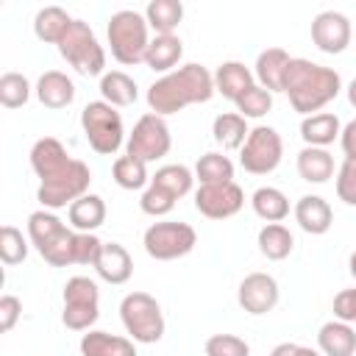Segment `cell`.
Returning a JSON list of instances; mask_svg holds the SVG:
<instances>
[{"mask_svg": "<svg viewBox=\"0 0 356 356\" xmlns=\"http://www.w3.org/2000/svg\"><path fill=\"white\" fill-rule=\"evenodd\" d=\"M31 97V83L22 72H6L0 78V103L6 108H22Z\"/></svg>", "mask_w": 356, "mask_h": 356, "instance_id": "8d00e7d4", "label": "cell"}, {"mask_svg": "<svg viewBox=\"0 0 356 356\" xmlns=\"http://www.w3.org/2000/svg\"><path fill=\"white\" fill-rule=\"evenodd\" d=\"M253 83H256V78H253V72H250L242 61H222V64L217 67V72H214V89H217L222 97L234 100V103H236Z\"/></svg>", "mask_w": 356, "mask_h": 356, "instance_id": "603a6c76", "label": "cell"}, {"mask_svg": "<svg viewBox=\"0 0 356 356\" xmlns=\"http://www.w3.org/2000/svg\"><path fill=\"white\" fill-rule=\"evenodd\" d=\"M172 147V134H170V125L164 117L147 111L136 120L134 131L128 134L125 139V153L139 159V161H156L161 156H167Z\"/></svg>", "mask_w": 356, "mask_h": 356, "instance_id": "8fae6325", "label": "cell"}, {"mask_svg": "<svg viewBox=\"0 0 356 356\" xmlns=\"http://www.w3.org/2000/svg\"><path fill=\"white\" fill-rule=\"evenodd\" d=\"M81 128L89 147L100 156H114L125 142V125L114 106L106 100H92L81 111Z\"/></svg>", "mask_w": 356, "mask_h": 356, "instance_id": "5b68a950", "label": "cell"}, {"mask_svg": "<svg viewBox=\"0 0 356 356\" xmlns=\"http://www.w3.org/2000/svg\"><path fill=\"white\" fill-rule=\"evenodd\" d=\"M195 181H200V186H211V184H231L234 181V161L222 153H203L195 164Z\"/></svg>", "mask_w": 356, "mask_h": 356, "instance_id": "836d02e7", "label": "cell"}, {"mask_svg": "<svg viewBox=\"0 0 356 356\" xmlns=\"http://www.w3.org/2000/svg\"><path fill=\"white\" fill-rule=\"evenodd\" d=\"M184 56V42L170 33V36H153L150 44H147V53H145V64L153 70V72H172L175 64L181 61Z\"/></svg>", "mask_w": 356, "mask_h": 356, "instance_id": "4316f807", "label": "cell"}, {"mask_svg": "<svg viewBox=\"0 0 356 356\" xmlns=\"http://www.w3.org/2000/svg\"><path fill=\"white\" fill-rule=\"evenodd\" d=\"M175 200L178 197H172L167 189H161L156 184H147L142 197H139V209L145 214H150V217H164V214H170L175 209Z\"/></svg>", "mask_w": 356, "mask_h": 356, "instance_id": "ab89813d", "label": "cell"}, {"mask_svg": "<svg viewBox=\"0 0 356 356\" xmlns=\"http://www.w3.org/2000/svg\"><path fill=\"white\" fill-rule=\"evenodd\" d=\"M292 56L284 50V47H267L256 56V64H253V78L259 81L261 89H267L270 95L273 92H284V72L289 67Z\"/></svg>", "mask_w": 356, "mask_h": 356, "instance_id": "ac0fdd59", "label": "cell"}, {"mask_svg": "<svg viewBox=\"0 0 356 356\" xmlns=\"http://www.w3.org/2000/svg\"><path fill=\"white\" fill-rule=\"evenodd\" d=\"M242 206H245V192L236 181L197 186V192H195V209L209 220H228Z\"/></svg>", "mask_w": 356, "mask_h": 356, "instance_id": "4fadbf2b", "label": "cell"}, {"mask_svg": "<svg viewBox=\"0 0 356 356\" xmlns=\"http://www.w3.org/2000/svg\"><path fill=\"white\" fill-rule=\"evenodd\" d=\"M256 245H259L261 256H267L270 261H284V259L292 253V248H295V236H292V231H289L286 225H281V222H267V225L259 231Z\"/></svg>", "mask_w": 356, "mask_h": 356, "instance_id": "4dcf8cb0", "label": "cell"}, {"mask_svg": "<svg viewBox=\"0 0 356 356\" xmlns=\"http://www.w3.org/2000/svg\"><path fill=\"white\" fill-rule=\"evenodd\" d=\"M284 159V139L275 128L270 125H256L250 128L242 150H239V164L250 175H267L273 172Z\"/></svg>", "mask_w": 356, "mask_h": 356, "instance_id": "7c38bea8", "label": "cell"}, {"mask_svg": "<svg viewBox=\"0 0 356 356\" xmlns=\"http://www.w3.org/2000/svg\"><path fill=\"white\" fill-rule=\"evenodd\" d=\"M89 184H92V170L81 159H72L58 175L39 184L36 200L42 203V209L56 211V209L72 206L78 197H83L89 192Z\"/></svg>", "mask_w": 356, "mask_h": 356, "instance_id": "ba28073f", "label": "cell"}, {"mask_svg": "<svg viewBox=\"0 0 356 356\" xmlns=\"http://www.w3.org/2000/svg\"><path fill=\"white\" fill-rule=\"evenodd\" d=\"M145 19L156 31V36H170L184 19V3L181 0H150L145 8Z\"/></svg>", "mask_w": 356, "mask_h": 356, "instance_id": "1f68e13d", "label": "cell"}, {"mask_svg": "<svg viewBox=\"0 0 356 356\" xmlns=\"http://www.w3.org/2000/svg\"><path fill=\"white\" fill-rule=\"evenodd\" d=\"M339 134H342L339 117L331 111H320L300 120V139L309 147H328L334 145V139H339Z\"/></svg>", "mask_w": 356, "mask_h": 356, "instance_id": "cb8c5ba5", "label": "cell"}, {"mask_svg": "<svg viewBox=\"0 0 356 356\" xmlns=\"http://www.w3.org/2000/svg\"><path fill=\"white\" fill-rule=\"evenodd\" d=\"M70 161L72 159H70L67 147L56 136H42L31 147V167L39 175V184L47 181V178H53V175H58Z\"/></svg>", "mask_w": 356, "mask_h": 356, "instance_id": "2e32d148", "label": "cell"}, {"mask_svg": "<svg viewBox=\"0 0 356 356\" xmlns=\"http://www.w3.org/2000/svg\"><path fill=\"white\" fill-rule=\"evenodd\" d=\"M100 95L108 106L120 108V106H134L139 97V89L128 72L111 70V72H103V78H100Z\"/></svg>", "mask_w": 356, "mask_h": 356, "instance_id": "f546056e", "label": "cell"}, {"mask_svg": "<svg viewBox=\"0 0 356 356\" xmlns=\"http://www.w3.org/2000/svg\"><path fill=\"white\" fill-rule=\"evenodd\" d=\"M250 206L264 222H281L289 214V197L275 186H259L250 195Z\"/></svg>", "mask_w": 356, "mask_h": 356, "instance_id": "d6a6232c", "label": "cell"}, {"mask_svg": "<svg viewBox=\"0 0 356 356\" xmlns=\"http://www.w3.org/2000/svg\"><path fill=\"white\" fill-rule=\"evenodd\" d=\"M348 267H350V275L356 278V250L350 253V259H348Z\"/></svg>", "mask_w": 356, "mask_h": 356, "instance_id": "681fc988", "label": "cell"}, {"mask_svg": "<svg viewBox=\"0 0 356 356\" xmlns=\"http://www.w3.org/2000/svg\"><path fill=\"white\" fill-rule=\"evenodd\" d=\"M150 184L167 189L172 197H184L192 192V184H195V172L186 167V164H164L156 170V175L150 178Z\"/></svg>", "mask_w": 356, "mask_h": 356, "instance_id": "d590c367", "label": "cell"}, {"mask_svg": "<svg viewBox=\"0 0 356 356\" xmlns=\"http://www.w3.org/2000/svg\"><path fill=\"white\" fill-rule=\"evenodd\" d=\"M337 197L348 206H356V159H345L337 170Z\"/></svg>", "mask_w": 356, "mask_h": 356, "instance_id": "b9f144b4", "label": "cell"}, {"mask_svg": "<svg viewBox=\"0 0 356 356\" xmlns=\"http://www.w3.org/2000/svg\"><path fill=\"white\" fill-rule=\"evenodd\" d=\"M203 350L206 356H250V345L236 334H211Z\"/></svg>", "mask_w": 356, "mask_h": 356, "instance_id": "60d3db41", "label": "cell"}, {"mask_svg": "<svg viewBox=\"0 0 356 356\" xmlns=\"http://www.w3.org/2000/svg\"><path fill=\"white\" fill-rule=\"evenodd\" d=\"M100 317V289L86 275H72L64 284V309L61 323L70 331H92Z\"/></svg>", "mask_w": 356, "mask_h": 356, "instance_id": "9c48e42d", "label": "cell"}, {"mask_svg": "<svg viewBox=\"0 0 356 356\" xmlns=\"http://www.w3.org/2000/svg\"><path fill=\"white\" fill-rule=\"evenodd\" d=\"M284 92L298 114L312 117L342 92V78L331 67L314 64L309 58H292L284 72Z\"/></svg>", "mask_w": 356, "mask_h": 356, "instance_id": "7a4b0ae2", "label": "cell"}, {"mask_svg": "<svg viewBox=\"0 0 356 356\" xmlns=\"http://www.w3.org/2000/svg\"><path fill=\"white\" fill-rule=\"evenodd\" d=\"M28 256V239L22 236L19 228L14 225H3L0 228V259L3 264L14 267V264H22Z\"/></svg>", "mask_w": 356, "mask_h": 356, "instance_id": "74e56055", "label": "cell"}, {"mask_svg": "<svg viewBox=\"0 0 356 356\" xmlns=\"http://www.w3.org/2000/svg\"><path fill=\"white\" fill-rule=\"evenodd\" d=\"M334 317L342 323H356V286L353 289H342L334 298Z\"/></svg>", "mask_w": 356, "mask_h": 356, "instance_id": "f6af8a7d", "label": "cell"}, {"mask_svg": "<svg viewBox=\"0 0 356 356\" xmlns=\"http://www.w3.org/2000/svg\"><path fill=\"white\" fill-rule=\"evenodd\" d=\"M350 39H353V28L342 11H320L312 19V42L317 50L337 56V53L348 50Z\"/></svg>", "mask_w": 356, "mask_h": 356, "instance_id": "9a60e30c", "label": "cell"}, {"mask_svg": "<svg viewBox=\"0 0 356 356\" xmlns=\"http://www.w3.org/2000/svg\"><path fill=\"white\" fill-rule=\"evenodd\" d=\"M72 22H75V19H72L64 8H58V6H44V8H39L36 17H33V33H36L39 42H47V44H56V47H58V42H61L64 33L72 28Z\"/></svg>", "mask_w": 356, "mask_h": 356, "instance_id": "484cf974", "label": "cell"}, {"mask_svg": "<svg viewBox=\"0 0 356 356\" xmlns=\"http://www.w3.org/2000/svg\"><path fill=\"white\" fill-rule=\"evenodd\" d=\"M67 217H70V225H72L75 231L95 234V231L106 222V200H103L100 195L86 192L83 197H78V200L70 206Z\"/></svg>", "mask_w": 356, "mask_h": 356, "instance_id": "d4e9b609", "label": "cell"}, {"mask_svg": "<svg viewBox=\"0 0 356 356\" xmlns=\"http://www.w3.org/2000/svg\"><path fill=\"white\" fill-rule=\"evenodd\" d=\"M120 320L125 325V334L134 342L153 345L164 337V314L153 295L147 292H128L120 300Z\"/></svg>", "mask_w": 356, "mask_h": 356, "instance_id": "8992f818", "label": "cell"}, {"mask_svg": "<svg viewBox=\"0 0 356 356\" xmlns=\"http://www.w3.org/2000/svg\"><path fill=\"white\" fill-rule=\"evenodd\" d=\"M270 356H323V353H320V350H314V348H306V345L278 342V345L270 350Z\"/></svg>", "mask_w": 356, "mask_h": 356, "instance_id": "bcb514c9", "label": "cell"}, {"mask_svg": "<svg viewBox=\"0 0 356 356\" xmlns=\"http://www.w3.org/2000/svg\"><path fill=\"white\" fill-rule=\"evenodd\" d=\"M214 75L203 64H184L147 86V106L159 117H170L195 103L214 97Z\"/></svg>", "mask_w": 356, "mask_h": 356, "instance_id": "6da1fadb", "label": "cell"}, {"mask_svg": "<svg viewBox=\"0 0 356 356\" xmlns=\"http://www.w3.org/2000/svg\"><path fill=\"white\" fill-rule=\"evenodd\" d=\"M147 28L150 25H147L145 14H139V11L122 8V11L111 14L108 28H106L111 56L125 67H134V64L145 61V53H147V44H150Z\"/></svg>", "mask_w": 356, "mask_h": 356, "instance_id": "277c9868", "label": "cell"}, {"mask_svg": "<svg viewBox=\"0 0 356 356\" xmlns=\"http://www.w3.org/2000/svg\"><path fill=\"white\" fill-rule=\"evenodd\" d=\"M33 92H36V100H39L44 108H53V111L67 108V106L75 100V83H72V78H70L67 72H61V70H47V72H42Z\"/></svg>", "mask_w": 356, "mask_h": 356, "instance_id": "e0dca14e", "label": "cell"}, {"mask_svg": "<svg viewBox=\"0 0 356 356\" xmlns=\"http://www.w3.org/2000/svg\"><path fill=\"white\" fill-rule=\"evenodd\" d=\"M58 53L61 58L78 72V75H100L103 78V67H106V50L97 42L95 31L89 28V22L75 19L72 28L64 33V39L58 42Z\"/></svg>", "mask_w": 356, "mask_h": 356, "instance_id": "52a82bcc", "label": "cell"}, {"mask_svg": "<svg viewBox=\"0 0 356 356\" xmlns=\"http://www.w3.org/2000/svg\"><path fill=\"white\" fill-rule=\"evenodd\" d=\"M95 270L106 284H125L134 273V261H131V253L125 250V245L103 242L100 256L95 261Z\"/></svg>", "mask_w": 356, "mask_h": 356, "instance_id": "ffe728a7", "label": "cell"}, {"mask_svg": "<svg viewBox=\"0 0 356 356\" xmlns=\"http://www.w3.org/2000/svg\"><path fill=\"white\" fill-rule=\"evenodd\" d=\"M81 356H139L131 337L108 331H86L81 337Z\"/></svg>", "mask_w": 356, "mask_h": 356, "instance_id": "7402d4cb", "label": "cell"}, {"mask_svg": "<svg viewBox=\"0 0 356 356\" xmlns=\"http://www.w3.org/2000/svg\"><path fill=\"white\" fill-rule=\"evenodd\" d=\"M248 134H250L248 120H245L239 111L217 114L214 122H211V136H214V142L222 145L225 150H242Z\"/></svg>", "mask_w": 356, "mask_h": 356, "instance_id": "83f0119b", "label": "cell"}, {"mask_svg": "<svg viewBox=\"0 0 356 356\" xmlns=\"http://www.w3.org/2000/svg\"><path fill=\"white\" fill-rule=\"evenodd\" d=\"M270 108H273V95H270L267 89H261L259 83H253V86L236 100V111H239L245 120H259V117H264Z\"/></svg>", "mask_w": 356, "mask_h": 356, "instance_id": "f35d334b", "label": "cell"}, {"mask_svg": "<svg viewBox=\"0 0 356 356\" xmlns=\"http://www.w3.org/2000/svg\"><path fill=\"white\" fill-rule=\"evenodd\" d=\"M298 175L306 184H325L334 178V156L325 147H303L298 153Z\"/></svg>", "mask_w": 356, "mask_h": 356, "instance_id": "f1b7e54d", "label": "cell"}, {"mask_svg": "<svg viewBox=\"0 0 356 356\" xmlns=\"http://www.w3.org/2000/svg\"><path fill=\"white\" fill-rule=\"evenodd\" d=\"M339 145H342V153L345 159H356V120H350L342 134H339Z\"/></svg>", "mask_w": 356, "mask_h": 356, "instance_id": "7dc6e473", "label": "cell"}, {"mask_svg": "<svg viewBox=\"0 0 356 356\" xmlns=\"http://www.w3.org/2000/svg\"><path fill=\"white\" fill-rule=\"evenodd\" d=\"M28 239L47 264H75V231L67 228L50 209H39L28 217Z\"/></svg>", "mask_w": 356, "mask_h": 356, "instance_id": "3957f363", "label": "cell"}, {"mask_svg": "<svg viewBox=\"0 0 356 356\" xmlns=\"http://www.w3.org/2000/svg\"><path fill=\"white\" fill-rule=\"evenodd\" d=\"M19 317H22V300L17 295H3L0 298V331L8 334Z\"/></svg>", "mask_w": 356, "mask_h": 356, "instance_id": "ee69618b", "label": "cell"}, {"mask_svg": "<svg viewBox=\"0 0 356 356\" xmlns=\"http://www.w3.org/2000/svg\"><path fill=\"white\" fill-rule=\"evenodd\" d=\"M142 245H145V253L156 261H172V259H181L186 253L195 250L197 245V234L189 222H178V220H161V222H153L145 236H142Z\"/></svg>", "mask_w": 356, "mask_h": 356, "instance_id": "30bf717a", "label": "cell"}, {"mask_svg": "<svg viewBox=\"0 0 356 356\" xmlns=\"http://www.w3.org/2000/svg\"><path fill=\"white\" fill-rule=\"evenodd\" d=\"M345 92H348V103H350V106L356 108V78H353V81L348 83V89H345Z\"/></svg>", "mask_w": 356, "mask_h": 356, "instance_id": "c3c4849f", "label": "cell"}, {"mask_svg": "<svg viewBox=\"0 0 356 356\" xmlns=\"http://www.w3.org/2000/svg\"><path fill=\"white\" fill-rule=\"evenodd\" d=\"M100 248H103V242L97 239V234L75 231V264H92L95 267Z\"/></svg>", "mask_w": 356, "mask_h": 356, "instance_id": "7bdbcfd3", "label": "cell"}, {"mask_svg": "<svg viewBox=\"0 0 356 356\" xmlns=\"http://www.w3.org/2000/svg\"><path fill=\"white\" fill-rule=\"evenodd\" d=\"M317 350L323 356H353L356 353V331L350 323L328 320L317 331Z\"/></svg>", "mask_w": 356, "mask_h": 356, "instance_id": "44dd1931", "label": "cell"}, {"mask_svg": "<svg viewBox=\"0 0 356 356\" xmlns=\"http://www.w3.org/2000/svg\"><path fill=\"white\" fill-rule=\"evenodd\" d=\"M111 178H114V184H117L120 189H131V192L150 184L147 164L139 161V159H134V156H128V153L120 156V159H114V164H111Z\"/></svg>", "mask_w": 356, "mask_h": 356, "instance_id": "e575fe53", "label": "cell"}, {"mask_svg": "<svg viewBox=\"0 0 356 356\" xmlns=\"http://www.w3.org/2000/svg\"><path fill=\"white\" fill-rule=\"evenodd\" d=\"M278 298H281V289L270 273H250L239 281V289H236L239 306L253 317L273 312L278 306Z\"/></svg>", "mask_w": 356, "mask_h": 356, "instance_id": "5bb4252c", "label": "cell"}, {"mask_svg": "<svg viewBox=\"0 0 356 356\" xmlns=\"http://www.w3.org/2000/svg\"><path fill=\"white\" fill-rule=\"evenodd\" d=\"M295 222L306 234L320 236V234H325L334 225V211H331V206H328L325 197H320V195H303L295 203Z\"/></svg>", "mask_w": 356, "mask_h": 356, "instance_id": "d6986e66", "label": "cell"}]
</instances>
